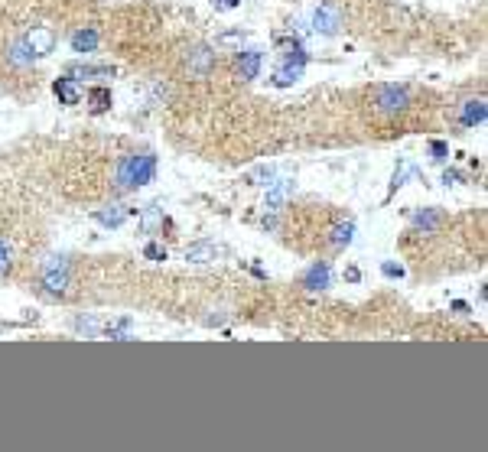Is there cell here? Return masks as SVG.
Here are the masks:
<instances>
[{
  "instance_id": "cell-1",
  "label": "cell",
  "mask_w": 488,
  "mask_h": 452,
  "mask_svg": "<svg viewBox=\"0 0 488 452\" xmlns=\"http://www.w3.org/2000/svg\"><path fill=\"white\" fill-rule=\"evenodd\" d=\"M153 176H157V157L153 153H127L118 163L114 183L121 189H140V185L153 183Z\"/></svg>"
},
{
  "instance_id": "cell-2",
  "label": "cell",
  "mask_w": 488,
  "mask_h": 452,
  "mask_svg": "<svg viewBox=\"0 0 488 452\" xmlns=\"http://www.w3.org/2000/svg\"><path fill=\"white\" fill-rule=\"evenodd\" d=\"M303 68H306V52L300 49L296 42L286 46L283 56H280V66L274 68V85H277V88H290L296 78L303 75Z\"/></svg>"
},
{
  "instance_id": "cell-3",
  "label": "cell",
  "mask_w": 488,
  "mask_h": 452,
  "mask_svg": "<svg viewBox=\"0 0 488 452\" xmlns=\"http://www.w3.org/2000/svg\"><path fill=\"white\" fill-rule=\"evenodd\" d=\"M371 104H374V111L378 114H401V111L410 104V92H407L404 85H381L378 92H374V98H371Z\"/></svg>"
},
{
  "instance_id": "cell-4",
  "label": "cell",
  "mask_w": 488,
  "mask_h": 452,
  "mask_svg": "<svg viewBox=\"0 0 488 452\" xmlns=\"http://www.w3.org/2000/svg\"><path fill=\"white\" fill-rule=\"evenodd\" d=\"M312 33L319 36H336L338 30H342V23H346V17H342V7L338 4H332V0H326V4H319V7L312 10Z\"/></svg>"
},
{
  "instance_id": "cell-5",
  "label": "cell",
  "mask_w": 488,
  "mask_h": 452,
  "mask_svg": "<svg viewBox=\"0 0 488 452\" xmlns=\"http://www.w3.org/2000/svg\"><path fill=\"white\" fill-rule=\"evenodd\" d=\"M39 280H42L46 290L62 293V290L68 286V264H66V257H49V260H46V267H42Z\"/></svg>"
},
{
  "instance_id": "cell-6",
  "label": "cell",
  "mask_w": 488,
  "mask_h": 452,
  "mask_svg": "<svg viewBox=\"0 0 488 452\" xmlns=\"http://www.w3.org/2000/svg\"><path fill=\"white\" fill-rule=\"evenodd\" d=\"M23 39H26V46H30V52H33L36 59H46V56L56 49V33H52L49 26H33Z\"/></svg>"
},
{
  "instance_id": "cell-7",
  "label": "cell",
  "mask_w": 488,
  "mask_h": 452,
  "mask_svg": "<svg viewBox=\"0 0 488 452\" xmlns=\"http://www.w3.org/2000/svg\"><path fill=\"white\" fill-rule=\"evenodd\" d=\"M185 68H189V75L205 78L212 68H215V52H212L209 46H195V49H189V56H185Z\"/></svg>"
},
{
  "instance_id": "cell-8",
  "label": "cell",
  "mask_w": 488,
  "mask_h": 452,
  "mask_svg": "<svg viewBox=\"0 0 488 452\" xmlns=\"http://www.w3.org/2000/svg\"><path fill=\"white\" fill-rule=\"evenodd\" d=\"M261 62H264V56H261L257 49L238 52V59H235V75L241 78V82H251V78H257V72H261Z\"/></svg>"
},
{
  "instance_id": "cell-9",
  "label": "cell",
  "mask_w": 488,
  "mask_h": 452,
  "mask_svg": "<svg viewBox=\"0 0 488 452\" xmlns=\"http://www.w3.org/2000/svg\"><path fill=\"white\" fill-rule=\"evenodd\" d=\"M485 118H488V108H485V101H482V98L465 101L463 111H459L463 127H479V124H485Z\"/></svg>"
},
{
  "instance_id": "cell-10",
  "label": "cell",
  "mask_w": 488,
  "mask_h": 452,
  "mask_svg": "<svg viewBox=\"0 0 488 452\" xmlns=\"http://www.w3.org/2000/svg\"><path fill=\"white\" fill-rule=\"evenodd\" d=\"M52 92H56V98L62 101V104H78L82 101V92H78V82H72V78H56V85H52Z\"/></svg>"
},
{
  "instance_id": "cell-11",
  "label": "cell",
  "mask_w": 488,
  "mask_h": 452,
  "mask_svg": "<svg viewBox=\"0 0 488 452\" xmlns=\"http://www.w3.org/2000/svg\"><path fill=\"white\" fill-rule=\"evenodd\" d=\"M66 75L72 82H78V78H114V68L111 66H72Z\"/></svg>"
},
{
  "instance_id": "cell-12",
  "label": "cell",
  "mask_w": 488,
  "mask_h": 452,
  "mask_svg": "<svg viewBox=\"0 0 488 452\" xmlns=\"http://www.w3.org/2000/svg\"><path fill=\"white\" fill-rule=\"evenodd\" d=\"M72 49L75 52H94V46H98V30H92V26H88V30H75V33H72Z\"/></svg>"
},
{
  "instance_id": "cell-13",
  "label": "cell",
  "mask_w": 488,
  "mask_h": 452,
  "mask_svg": "<svg viewBox=\"0 0 488 452\" xmlns=\"http://www.w3.org/2000/svg\"><path fill=\"white\" fill-rule=\"evenodd\" d=\"M88 108H92V114H104L111 108V88H104V85L88 88Z\"/></svg>"
},
{
  "instance_id": "cell-14",
  "label": "cell",
  "mask_w": 488,
  "mask_h": 452,
  "mask_svg": "<svg viewBox=\"0 0 488 452\" xmlns=\"http://www.w3.org/2000/svg\"><path fill=\"white\" fill-rule=\"evenodd\" d=\"M326 283H329V267H326V264H316V267L306 274V280H303V286H310V290H322Z\"/></svg>"
},
{
  "instance_id": "cell-15",
  "label": "cell",
  "mask_w": 488,
  "mask_h": 452,
  "mask_svg": "<svg viewBox=\"0 0 488 452\" xmlns=\"http://www.w3.org/2000/svg\"><path fill=\"white\" fill-rule=\"evenodd\" d=\"M33 59H36V56L30 52L26 39H17V42H13V49H10V62H13V66H30Z\"/></svg>"
},
{
  "instance_id": "cell-16",
  "label": "cell",
  "mask_w": 488,
  "mask_h": 452,
  "mask_svg": "<svg viewBox=\"0 0 488 452\" xmlns=\"http://www.w3.org/2000/svg\"><path fill=\"white\" fill-rule=\"evenodd\" d=\"M212 257H215V248H212L209 241L193 244V248L185 251V260H195V264H202V260H212Z\"/></svg>"
},
{
  "instance_id": "cell-17",
  "label": "cell",
  "mask_w": 488,
  "mask_h": 452,
  "mask_svg": "<svg viewBox=\"0 0 488 452\" xmlns=\"http://www.w3.org/2000/svg\"><path fill=\"white\" fill-rule=\"evenodd\" d=\"M98 221L108 228H118L121 221H124V209H121V205H108V209L98 212Z\"/></svg>"
},
{
  "instance_id": "cell-18",
  "label": "cell",
  "mask_w": 488,
  "mask_h": 452,
  "mask_svg": "<svg viewBox=\"0 0 488 452\" xmlns=\"http://www.w3.org/2000/svg\"><path fill=\"white\" fill-rule=\"evenodd\" d=\"M286 193H290V179H280V183L267 193V209H277V205H283Z\"/></svg>"
},
{
  "instance_id": "cell-19",
  "label": "cell",
  "mask_w": 488,
  "mask_h": 452,
  "mask_svg": "<svg viewBox=\"0 0 488 452\" xmlns=\"http://www.w3.org/2000/svg\"><path fill=\"white\" fill-rule=\"evenodd\" d=\"M429 153H433V159H446L449 147L443 140H433V143H429Z\"/></svg>"
},
{
  "instance_id": "cell-20",
  "label": "cell",
  "mask_w": 488,
  "mask_h": 452,
  "mask_svg": "<svg viewBox=\"0 0 488 452\" xmlns=\"http://www.w3.org/2000/svg\"><path fill=\"white\" fill-rule=\"evenodd\" d=\"M143 254H147L150 260H163V257H166V251H163L160 244H147V251H143Z\"/></svg>"
},
{
  "instance_id": "cell-21",
  "label": "cell",
  "mask_w": 488,
  "mask_h": 452,
  "mask_svg": "<svg viewBox=\"0 0 488 452\" xmlns=\"http://www.w3.org/2000/svg\"><path fill=\"white\" fill-rule=\"evenodd\" d=\"M7 267H10V254H7V244L0 241V274H4Z\"/></svg>"
},
{
  "instance_id": "cell-22",
  "label": "cell",
  "mask_w": 488,
  "mask_h": 452,
  "mask_svg": "<svg viewBox=\"0 0 488 452\" xmlns=\"http://www.w3.org/2000/svg\"><path fill=\"white\" fill-rule=\"evenodd\" d=\"M212 4H215L219 10H235L238 4H241V0H212Z\"/></svg>"
},
{
  "instance_id": "cell-23",
  "label": "cell",
  "mask_w": 488,
  "mask_h": 452,
  "mask_svg": "<svg viewBox=\"0 0 488 452\" xmlns=\"http://www.w3.org/2000/svg\"><path fill=\"white\" fill-rule=\"evenodd\" d=\"M384 274L387 276H404V270L397 267V264H384Z\"/></svg>"
}]
</instances>
